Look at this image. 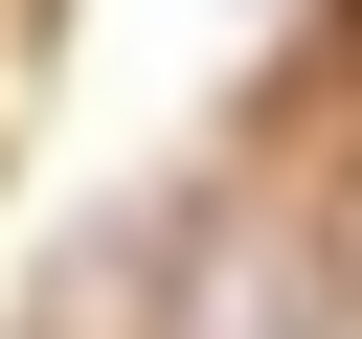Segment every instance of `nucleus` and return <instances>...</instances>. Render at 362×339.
I'll list each match as a JSON object with an SVG mask.
<instances>
[{
	"label": "nucleus",
	"mask_w": 362,
	"mask_h": 339,
	"mask_svg": "<svg viewBox=\"0 0 362 339\" xmlns=\"http://www.w3.org/2000/svg\"><path fill=\"white\" fill-rule=\"evenodd\" d=\"M294 316H317V271H294L272 226H226V271H204V316H181V339H294Z\"/></svg>",
	"instance_id": "1"
}]
</instances>
